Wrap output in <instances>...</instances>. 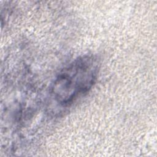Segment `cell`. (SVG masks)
<instances>
[{"instance_id":"6da1fadb","label":"cell","mask_w":157,"mask_h":157,"mask_svg":"<svg viewBox=\"0 0 157 157\" xmlns=\"http://www.w3.org/2000/svg\"><path fill=\"white\" fill-rule=\"evenodd\" d=\"M99 69L97 56L87 54L77 57L55 77L50 88L52 98L61 107H69L91 89Z\"/></svg>"}]
</instances>
